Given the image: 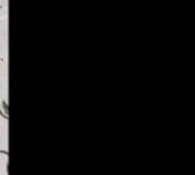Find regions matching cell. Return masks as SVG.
<instances>
[{"label":"cell","instance_id":"obj_3","mask_svg":"<svg viewBox=\"0 0 195 175\" xmlns=\"http://www.w3.org/2000/svg\"><path fill=\"white\" fill-rule=\"evenodd\" d=\"M0 154H5V155H6V154H8V151H0Z\"/></svg>","mask_w":195,"mask_h":175},{"label":"cell","instance_id":"obj_2","mask_svg":"<svg viewBox=\"0 0 195 175\" xmlns=\"http://www.w3.org/2000/svg\"><path fill=\"white\" fill-rule=\"evenodd\" d=\"M0 116H2V119H5V120L8 119V114H6V113H5V111L2 110V107H0Z\"/></svg>","mask_w":195,"mask_h":175},{"label":"cell","instance_id":"obj_1","mask_svg":"<svg viewBox=\"0 0 195 175\" xmlns=\"http://www.w3.org/2000/svg\"><path fill=\"white\" fill-rule=\"evenodd\" d=\"M2 110L8 114V111H9V107H8V102L6 101H2Z\"/></svg>","mask_w":195,"mask_h":175}]
</instances>
